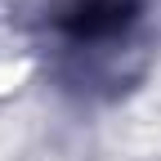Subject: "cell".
<instances>
[{
  "label": "cell",
  "instance_id": "cell-1",
  "mask_svg": "<svg viewBox=\"0 0 161 161\" xmlns=\"http://www.w3.org/2000/svg\"><path fill=\"white\" fill-rule=\"evenodd\" d=\"M130 14H134V0H76L63 23L76 36H103V31L125 27Z\"/></svg>",
  "mask_w": 161,
  "mask_h": 161
}]
</instances>
